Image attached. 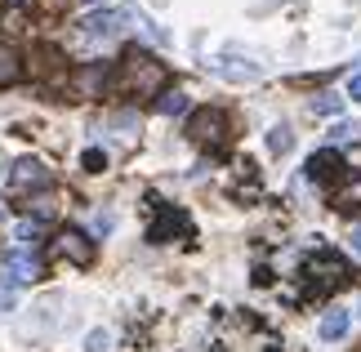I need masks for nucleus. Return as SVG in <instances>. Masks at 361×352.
Instances as JSON below:
<instances>
[{
	"label": "nucleus",
	"mask_w": 361,
	"mask_h": 352,
	"mask_svg": "<svg viewBox=\"0 0 361 352\" xmlns=\"http://www.w3.org/2000/svg\"><path fill=\"white\" fill-rule=\"evenodd\" d=\"M348 98H353V103H361V72L348 80Z\"/></svg>",
	"instance_id": "24"
},
{
	"label": "nucleus",
	"mask_w": 361,
	"mask_h": 352,
	"mask_svg": "<svg viewBox=\"0 0 361 352\" xmlns=\"http://www.w3.org/2000/svg\"><path fill=\"white\" fill-rule=\"evenodd\" d=\"M103 165H107V157H103V152H85V170H90V174H99Z\"/></svg>",
	"instance_id": "22"
},
{
	"label": "nucleus",
	"mask_w": 361,
	"mask_h": 352,
	"mask_svg": "<svg viewBox=\"0 0 361 352\" xmlns=\"http://www.w3.org/2000/svg\"><path fill=\"white\" fill-rule=\"evenodd\" d=\"M85 5H103V0H85Z\"/></svg>",
	"instance_id": "27"
},
{
	"label": "nucleus",
	"mask_w": 361,
	"mask_h": 352,
	"mask_svg": "<svg viewBox=\"0 0 361 352\" xmlns=\"http://www.w3.org/2000/svg\"><path fill=\"white\" fill-rule=\"evenodd\" d=\"M268 147L276 152V157H281V152H290V147H295V134H290L286 125H276V130L268 134Z\"/></svg>",
	"instance_id": "18"
},
{
	"label": "nucleus",
	"mask_w": 361,
	"mask_h": 352,
	"mask_svg": "<svg viewBox=\"0 0 361 352\" xmlns=\"http://www.w3.org/2000/svg\"><path fill=\"white\" fill-rule=\"evenodd\" d=\"M312 111H317V116H339V111H343V98L339 94H317L312 98Z\"/></svg>",
	"instance_id": "17"
},
{
	"label": "nucleus",
	"mask_w": 361,
	"mask_h": 352,
	"mask_svg": "<svg viewBox=\"0 0 361 352\" xmlns=\"http://www.w3.org/2000/svg\"><path fill=\"white\" fill-rule=\"evenodd\" d=\"M107 348H112V334H107V330H94L85 339V352H107Z\"/></svg>",
	"instance_id": "20"
},
{
	"label": "nucleus",
	"mask_w": 361,
	"mask_h": 352,
	"mask_svg": "<svg viewBox=\"0 0 361 352\" xmlns=\"http://www.w3.org/2000/svg\"><path fill=\"white\" fill-rule=\"evenodd\" d=\"M157 107H161V116H178V111H188V94L183 90H165Z\"/></svg>",
	"instance_id": "16"
},
{
	"label": "nucleus",
	"mask_w": 361,
	"mask_h": 352,
	"mask_svg": "<svg viewBox=\"0 0 361 352\" xmlns=\"http://www.w3.org/2000/svg\"><path fill=\"white\" fill-rule=\"evenodd\" d=\"M103 85H107V67L103 63H90V67H80V72H76V90L85 94V98L103 94Z\"/></svg>",
	"instance_id": "10"
},
{
	"label": "nucleus",
	"mask_w": 361,
	"mask_h": 352,
	"mask_svg": "<svg viewBox=\"0 0 361 352\" xmlns=\"http://www.w3.org/2000/svg\"><path fill=\"white\" fill-rule=\"evenodd\" d=\"M59 255H67L72 263H94V245H90V236L85 232H76V228H63L59 232Z\"/></svg>",
	"instance_id": "5"
},
{
	"label": "nucleus",
	"mask_w": 361,
	"mask_h": 352,
	"mask_svg": "<svg viewBox=\"0 0 361 352\" xmlns=\"http://www.w3.org/2000/svg\"><path fill=\"white\" fill-rule=\"evenodd\" d=\"M330 205H335V210H343V214L361 205V170H357L353 178H343V183H339V188H335V196H330Z\"/></svg>",
	"instance_id": "9"
},
{
	"label": "nucleus",
	"mask_w": 361,
	"mask_h": 352,
	"mask_svg": "<svg viewBox=\"0 0 361 352\" xmlns=\"http://www.w3.org/2000/svg\"><path fill=\"white\" fill-rule=\"evenodd\" d=\"M348 241H353V250L361 255V223H353V232H348Z\"/></svg>",
	"instance_id": "25"
},
{
	"label": "nucleus",
	"mask_w": 361,
	"mask_h": 352,
	"mask_svg": "<svg viewBox=\"0 0 361 352\" xmlns=\"http://www.w3.org/2000/svg\"><path fill=\"white\" fill-rule=\"evenodd\" d=\"M0 27H5V32H23V27H27L23 9H5V18H0Z\"/></svg>",
	"instance_id": "21"
},
{
	"label": "nucleus",
	"mask_w": 361,
	"mask_h": 352,
	"mask_svg": "<svg viewBox=\"0 0 361 352\" xmlns=\"http://www.w3.org/2000/svg\"><path fill=\"white\" fill-rule=\"evenodd\" d=\"M94 232H99V236L112 232V214H94Z\"/></svg>",
	"instance_id": "23"
},
{
	"label": "nucleus",
	"mask_w": 361,
	"mask_h": 352,
	"mask_svg": "<svg viewBox=\"0 0 361 352\" xmlns=\"http://www.w3.org/2000/svg\"><path fill=\"white\" fill-rule=\"evenodd\" d=\"M0 308H13V294H9L5 286H0Z\"/></svg>",
	"instance_id": "26"
},
{
	"label": "nucleus",
	"mask_w": 361,
	"mask_h": 352,
	"mask_svg": "<svg viewBox=\"0 0 361 352\" xmlns=\"http://www.w3.org/2000/svg\"><path fill=\"white\" fill-rule=\"evenodd\" d=\"M5 277L18 281V286H32V281H40V259L32 250H9L5 255Z\"/></svg>",
	"instance_id": "4"
},
{
	"label": "nucleus",
	"mask_w": 361,
	"mask_h": 352,
	"mask_svg": "<svg viewBox=\"0 0 361 352\" xmlns=\"http://www.w3.org/2000/svg\"><path fill=\"white\" fill-rule=\"evenodd\" d=\"M343 334H348V312H326L322 317V339L335 344V339H343Z\"/></svg>",
	"instance_id": "14"
},
{
	"label": "nucleus",
	"mask_w": 361,
	"mask_h": 352,
	"mask_svg": "<svg viewBox=\"0 0 361 352\" xmlns=\"http://www.w3.org/2000/svg\"><path fill=\"white\" fill-rule=\"evenodd\" d=\"M165 85V67L157 59H147L143 49H130L125 54V72H121V90H130L138 98H152Z\"/></svg>",
	"instance_id": "1"
},
{
	"label": "nucleus",
	"mask_w": 361,
	"mask_h": 352,
	"mask_svg": "<svg viewBox=\"0 0 361 352\" xmlns=\"http://www.w3.org/2000/svg\"><path fill=\"white\" fill-rule=\"evenodd\" d=\"M13 5H23V0H13Z\"/></svg>",
	"instance_id": "28"
},
{
	"label": "nucleus",
	"mask_w": 361,
	"mask_h": 352,
	"mask_svg": "<svg viewBox=\"0 0 361 352\" xmlns=\"http://www.w3.org/2000/svg\"><path fill=\"white\" fill-rule=\"evenodd\" d=\"M308 272L322 277V290H326V286H343V277H348V263H343L339 255H317V259L308 263Z\"/></svg>",
	"instance_id": "6"
},
{
	"label": "nucleus",
	"mask_w": 361,
	"mask_h": 352,
	"mask_svg": "<svg viewBox=\"0 0 361 352\" xmlns=\"http://www.w3.org/2000/svg\"><path fill=\"white\" fill-rule=\"evenodd\" d=\"M343 170V157L335 147H326V152H317V157L308 161V178H317V183H326V178H335Z\"/></svg>",
	"instance_id": "8"
},
{
	"label": "nucleus",
	"mask_w": 361,
	"mask_h": 352,
	"mask_svg": "<svg viewBox=\"0 0 361 352\" xmlns=\"http://www.w3.org/2000/svg\"><path fill=\"white\" fill-rule=\"evenodd\" d=\"M121 23H125V9H112V13H90V18L80 23V32H85L90 40H99V36H112Z\"/></svg>",
	"instance_id": "7"
},
{
	"label": "nucleus",
	"mask_w": 361,
	"mask_h": 352,
	"mask_svg": "<svg viewBox=\"0 0 361 352\" xmlns=\"http://www.w3.org/2000/svg\"><path fill=\"white\" fill-rule=\"evenodd\" d=\"M188 138H192V143H201V147L224 143V138H228V116H224L219 107H201V111H192V121H188Z\"/></svg>",
	"instance_id": "2"
},
{
	"label": "nucleus",
	"mask_w": 361,
	"mask_h": 352,
	"mask_svg": "<svg viewBox=\"0 0 361 352\" xmlns=\"http://www.w3.org/2000/svg\"><path fill=\"white\" fill-rule=\"evenodd\" d=\"M49 183V170L40 165L36 157H23V161H13V170H9V192H40Z\"/></svg>",
	"instance_id": "3"
},
{
	"label": "nucleus",
	"mask_w": 361,
	"mask_h": 352,
	"mask_svg": "<svg viewBox=\"0 0 361 352\" xmlns=\"http://www.w3.org/2000/svg\"><path fill=\"white\" fill-rule=\"evenodd\" d=\"M330 138H335V143H357V138H361V125L357 121H339L335 130H330Z\"/></svg>",
	"instance_id": "19"
},
{
	"label": "nucleus",
	"mask_w": 361,
	"mask_h": 352,
	"mask_svg": "<svg viewBox=\"0 0 361 352\" xmlns=\"http://www.w3.org/2000/svg\"><path fill=\"white\" fill-rule=\"evenodd\" d=\"M32 72H36V76H59V72H63V54L54 49V45H36V54H32Z\"/></svg>",
	"instance_id": "12"
},
{
	"label": "nucleus",
	"mask_w": 361,
	"mask_h": 352,
	"mask_svg": "<svg viewBox=\"0 0 361 352\" xmlns=\"http://www.w3.org/2000/svg\"><path fill=\"white\" fill-rule=\"evenodd\" d=\"M13 236H18V250H36V241H40V219H18V223H13Z\"/></svg>",
	"instance_id": "15"
},
{
	"label": "nucleus",
	"mask_w": 361,
	"mask_h": 352,
	"mask_svg": "<svg viewBox=\"0 0 361 352\" xmlns=\"http://www.w3.org/2000/svg\"><path fill=\"white\" fill-rule=\"evenodd\" d=\"M174 232H188V214H178V210H165V214L152 223L147 236H152V241H170Z\"/></svg>",
	"instance_id": "11"
},
{
	"label": "nucleus",
	"mask_w": 361,
	"mask_h": 352,
	"mask_svg": "<svg viewBox=\"0 0 361 352\" xmlns=\"http://www.w3.org/2000/svg\"><path fill=\"white\" fill-rule=\"evenodd\" d=\"M18 76H23V59H18V49L0 40V85H13Z\"/></svg>",
	"instance_id": "13"
}]
</instances>
